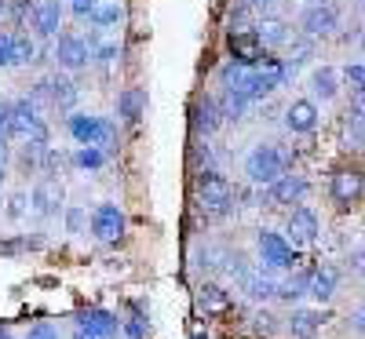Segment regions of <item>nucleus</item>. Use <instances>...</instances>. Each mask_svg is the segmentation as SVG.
I'll return each instance as SVG.
<instances>
[{
  "label": "nucleus",
  "instance_id": "obj_1",
  "mask_svg": "<svg viewBox=\"0 0 365 339\" xmlns=\"http://www.w3.org/2000/svg\"><path fill=\"white\" fill-rule=\"evenodd\" d=\"M289 168V157L278 150V146H270V142H259L249 150V157H245V175L256 182V187H270L274 179H282Z\"/></svg>",
  "mask_w": 365,
  "mask_h": 339
},
{
  "label": "nucleus",
  "instance_id": "obj_2",
  "mask_svg": "<svg viewBox=\"0 0 365 339\" xmlns=\"http://www.w3.org/2000/svg\"><path fill=\"white\" fill-rule=\"evenodd\" d=\"M197 201H201V208L205 212H212V215H227L230 208H234V187L220 175V172H201L197 175Z\"/></svg>",
  "mask_w": 365,
  "mask_h": 339
},
{
  "label": "nucleus",
  "instance_id": "obj_3",
  "mask_svg": "<svg viewBox=\"0 0 365 339\" xmlns=\"http://www.w3.org/2000/svg\"><path fill=\"white\" fill-rule=\"evenodd\" d=\"M11 139H29V142H48V125L41 110L29 103V99H19L11 103Z\"/></svg>",
  "mask_w": 365,
  "mask_h": 339
},
{
  "label": "nucleus",
  "instance_id": "obj_4",
  "mask_svg": "<svg viewBox=\"0 0 365 339\" xmlns=\"http://www.w3.org/2000/svg\"><path fill=\"white\" fill-rule=\"evenodd\" d=\"M66 128L81 146H110L113 135H117L106 117H91V113H70Z\"/></svg>",
  "mask_w": 365,
  "mask_h": 339
},
{
  "label": "nucleus",
  "instance_id": "obj_5",
  "mask_svg": "<svg viewBox=\"0 0 365 339\" xmlns=\"http://www.w3.org/2000/svg\"><path fill=\"white\" fill-rule=\"evenodd\" d=\"M227 48H230V63L234 66H245V70H252V66H263L267 63V48L259 44V37H256V29H230L227 33Z\"/></svg>",
  "mask_w": 365,
  "mask_h": 339
},
{
  "label": "nucleus",
  "instance_id": "obj_6",
  "mask_svg": "<svg viewBox=\"0 0 365 339\" xmlns=\"http://www.w3.org/2000/svg\"><path fill=\"white\" fill-rule=\"evenodd\" d=\"M256 244H259L263 270H289V266H296V249L289 244V237L274 234V230H259Z\"/></svg>",
  "mask_w": 365,
  "mask_h": 339
},
{
  "label": "nucleus",
  "instance_id": "obj_7",
  "mask_svg": "<svg viewBox=\"0 0 365 339\" xmlns=\"http://www.w3.org/2000/svg\"><path fill=\"white\" fill-rule=\"evenodd\" d=\"M77 95H81V91H77V84L70 80V77H44L37 88H34V99H29V103H48V106H55V110H73L77 106Z\"/></svg>",
  "mask_w": 365,
  "mask_h": 339
},
{
  "label": "nucleus",
  "instance_id": "obj_8",
  "mask_svg": "<svg viewBox=\"0 0 365 339\" xmlns=\"http://www.w3.org/2000/svg\"><path fill=\"white\" fill-rule=\"evenodd\" d=\"M55 63L63 66V70H70V73L84 70V66L91 63L88 41L77 37V33H63V37H58V44H55Z\"/></svg>",
  "mask_w": 365,
  "mask_h": 339
},
{
  "label": "nucleus",
  "instance_id": "obj_9",
  "mask_svg": "<svg viewBox=\"0 0 365 339\" xmlns=\"http://www.w3.org/2000/svg\"><path fill=\"white\" fill-rule=\"evenodd\" d=\"M29 29L37 37H58L63 29V0H37L29 11Z\"/></svg>",
  "mask_w": 365,
  "mask_h": 339
},
{
  "label": "nucleus",
  "instance_id": "obj_10",
  "mask_svg": "<svg viewBox=\"0 0 365 339\" xmlns=\"http://www.w3.org/2000/svg\"><path fill=\"white\" fill-rule=\"evenodd\" d=\"M329 194H332V201H336V204L351 208L365 194V175L358 168H340L336 175H332V182H329Z\"/></svg>",
  "mask_w": 365,
  "mask_h": 339
},
{
  "label": "nucleus",
  "instance_id": "obj_11",
  "mask_svg": "<svg viewBox=\"0 0 365 339\" xmlns=\"http://www.w3.org/2000/svg\"><path fill=\"white\" fill-rule=\"evenodd\" d=\"M285 234H289L292 249H296V244H314L318 234H322V223H318V215L311 208H292L289 223H285Z\"/></svg>",
  "mask_w": 365,
  "mask_h": 339
},
{
  "label": "nucleus",
  "instance_id": "obj_12",
  "mask_svg": "<svg viewBox=\"0 0 365 339\" xmlns=\"http://www.w3.org/2000/svg\"><path fill=\"white\" fill-rule=\"evenodd\" d=\"M91 234H96L99 241H117L120 234H125V212H120L117 204H99L96 212H91Z\"/></svg>",
  "mask_w": 365,
  "mask_h": 339
},
{
  "label": "nucleus",
  "instance_id": "obj_13",
  "mask_svg": "<svg viewBox=\"0 0 365 339\" xmlns=\"http://www.w3.org/2000/svg\"><path fill=\"white\" fill-rule=\"evenodd\" d=\"M336 22H340L336 4L322 0V4H314V8L303 11V33H307V37H329L332 29H336Z\"/></svg>",
  "mask_w": 365,
  "mask_h": 339
},
{
  "label": "nucleus",
  "instance_id": "obj_14",
  "mask_svg": "<svg viewBox=\"0 0 365 339\" xmlns=\"http://www.w3.org/2000/svg\"><path fill=\"white\" fill-rule=\"evenodd\" d=\"M303 194H307V179L296 175V172H285L282 179H274L267 187L270 204H296V201H303Z\"/></svg>",
  "mask_w": 365,
  "mask_h": 339
},
{
  "label": "nucleus",
  "instance_id": "obj_15",
  "mask_svg": "<svg viewBox=\"0 0 365 339\" xmlns=\"http://www.w3.org/2000/svg\"><path fill=\"white\" fill-rule=\"evenodd\" d=\"M285 128L292 135H307L318 128V106L311 99H296L289 110H285Z\"/></svg>",
  "mask_w": 365,
  "mask_h": 339
},
{
  "label": "nucleus",
  "instance_id": "obj_16",
  "mask_svg": "<svg viewBox=\"0 0 365 339\" xmlns=\"http://www.w3.org/2000/svg\"><path fill=\"white\" fill-rule=\"evenodd\" d=\"M77 325H81V332H88L91 339H110V335H117V318L110 314V311H103V306H91V311H84L81 318H77Z\"/></svg>",
  "mask_w": 365,
  "mask_h": 339
},
{
  "label": "nucleus",
  "instance_id": "obj_17",
  "mask_svg": "<svg viewBox=\"0 0 365 339\" xmlns=\"http://www.w3.org/2000/svg\"><path fill=\"white\" fill-rule=\"evenodd\" d=\"M29 204H34L37 215H55L63 208V187H58L55 179H41L34 187V194H29Z\"/></svg>",
  "mask_w": 365,
  "mask_h": 339
},
{
  "label": "nucleus",
  "instance_id": "obj_18",
  "mask_svg": "<svg viewBox=\"0 0 365 339\" xmlns=\"http://www.w3.org/2000/svg\"><path fill=\"white\" fill-rule=\"evenodd\" d=\"M190 113H194V132H197V135H212V132H220V125H223V113H220V103L212 99V95L197 99Z\"/></svg>",
  "mask_w": 365,
  "mask_h": 339
},
{
  "label": "nucleus",
  "instance_id": "obj_19",
  "mask_svg": "<svg viewBox=\"0 0 365 339\" xmlns=\"http://www.w3.org/2000/svg\"><path fill=\"white\" fill-rule=\"evenodd\" d=\"M256 37H259L263 48H282V44L292 41V29H289V22H282V19H263V22L256 26Z\"/></svg>",
  "mask_w": 365,
  "mask_h": 339
},
{
  "label": "nucleus",
  "instance_id": "obj_20",
  "mask_svg": "<svg viewBox=\"0 0 365 339\" xmlns=\"http://www.w3.org/2000/svg\"><path fill=\"white\" fill-rule=\"evenodd\" d=\"M336 270L332 266H318L314 273H311V285H307V296H314L318 303H329L332 299V292H336Z\"/></svg>",
  "mask_w": 365,
  "mask_h": 339
},
{
  "label": "nucleus",
  "instance_id": "obj_21",
  "mask_svg": "<svg viewBox=\"0 0 365 339\" xmlns=\"http://www.w3.org/2000/svg\"><path fill=\"white\" fill-rule=\"evenodd\" d=\"M143 106H146L143 88H125L117 95V117H125V120H139L143 117Z\"/></svg>",
  "mask_w": 365,
  "mask_h": 339
},
{
  "label": "nucleus",
  "instance_id": "obj_22",
  "mask_svg": "<svg viewBox=\"0 0 365 339\" xmlns=\"http://www.w3.org/2000/svg\"><path fill=\"white\" fill-rule=\"evenodd\" d=\"M241 288H245L249 299H270V296H278V281L267 273H245L241 277Z\"/></svg>",
  "mask_w": 365,
  "mask_h": 339
},
{
  "label": "nucleus",
  "instance_id": "obj_23",
  "mask_svg": "<svg viewBox=\"0 0 365 339\" xmlns=\"http://www.w3.org/2000/svg\"><path fill=\"white\" fill-rule=\"evenodd\" d=\"M216 103H220L223 120H241V117H245V110L252 106V99H245V95H241V91H234V88H223V95H220Z\"/></svg>",
  "mask_w": 365,
  "mask_h": 339
},
{
  "label": "nucleus",
  "instance_id": "obj_24",
  "mask_svg": "<svg viewBox=\"0 0 365 339\" xmlns=\"http://www.w3.org/2000/svg\"><path fill=\"white\" fill-rule=\"evenodd\" d=\"M318 328H322V314H318V311H296L292 321H289V332H292L296 339H314Z\"/></svg>",
  "mask_w": 365,
  "mask_h": 339
},
{
  "label": "nucleus",
  "instance_id": "obj_25",
  "mask_svg": "<svg viewBox=\"0 0 365 339\" xmlns=\"http://www.w3.org/2000/svg\"><path fill=\"white\" fill-rule=\"evenodd\" d=\"M311 91L322 99V103H329V99H336V70L332 66H322V70H314V77H311Z\"/></svg>",
  "mask_w": 365,
  "mask_h": 339
},
{
  "label": "nucleus",
  "instance_id": "obj_26",
  "mask_svg": "<svg viewBox=\"0 0 365 339\" xmlns=\"http://www.w3.org/2000/svg\"><path fill=\"white\" fill-rule=\"evenodd\" d=\"M34 55H37V44L29 33H11V66H26V63H34Z\"/></svg>",
  "mask_w": 365,
  "mask_h": 339
},
{
  "label": "nucleus",
  "instance_id": "obj_27",
  "mask_svg": "<svg viewBox=\"0 0 365 339\" xmlns=\"http://www.w3.org/2000/svg\"><path fill=\"white\" fill-rule=\"evenodd\" d=\"M73 165L77 168H88V172H99L106 165V153H103V146H77Z\"/></svg>",
  "mask_w": 365,
  "mask_h": 339
},
{
  "label": "nucleus",
  "instance_id": "obj_28",
  "mask_svg": "<svg viewBox=\"0 0 365 339\" xmlns=\"http://www.w3.org/2000/svg\"><path fill=\"white\" fill-rule=\"evenodd\" d=\"M88 19L96 22V26H117L120 22V4H117V0H99Z\"/></svg>",
  "mask_w": 365,
  "mask_h": 339
},
{
  "label": "nucleus",
  "instance_id": "obj_29",
  "mask_svg": "<svg viewBox=\"0 0 365 339\" xmlns=\"http://www.w3.org/2000/svg\"><path fill=\"white\" fill-rule=\"evenodd\" d=\"M307 285H311V273L289 277V281L278 285V296H282V299H299V296H307Z\"/></svg>",
  "mask_w": 365,
  "mask_h": 339
},
{
  "label": "nucleus",
  "instance_id": "obj_30",
  "mask_svg": "<svg viewBox=\"0 0 365 339\" xmlns=\"http://www.w3.org/2000/svg\"><path fill=\"white\" fill-rule=\"evenodd\" d=\"M344 142L347 146H365V117H347L344 120Z\"/></svg>",
  "mask_w": 365,
  "mask_h": 339
},
{
  "label": "nucleus",
  "instance_id": "obj_31",
  "mask_svg": "<svg viewBox=\"0 0 365 339\" xmlns=\"http://www.w3.org/2000/svg\"><path fill=\"white\" fill-rule=\"evenodd\" d=\"M197 299H201L205 311H223V306H227V292H223L220 285H205Z\"/></svg>",
  "mask_w": 365,
  "mask_h": 339
},
{
  "label": "nucleus",
  "instance_id": "obj_32",
  "mask_svg": "<svg viewBox=\"0 0 365 339\" xmlns=\"http://www.w3.org/2000/svg\"><path fill=\"white\" fill-rule=\"evenodd\" d=\"M22 339H58V328L51 321H37V325H29V332Z\"/></svg>",
  "mask_w": 365,
  "mask_h": 339
},
{
  "label": "nucleus",
  "instance_id": "obj_33",
  "mask_svg": "<svg viewBox=\"0 0 365 339\" xmlns=\"http://www.w3.org/2000/svg\"><path fill=\"white\" fill-rule=\"evenodd\" d=\"M344 77H347V84H351L354 91H365V66H361V63H358V66H347Z\"/></svg>",
  "mask_w": 365,
  "mask_h": 339
},
{
  "label": "nucleus",
  "instance_id": "obj_34",
  "mask_svg": "<svg viewBox=\"0 0 365 339\" xmlns=\"http://www.w3.org/2000/svg\"><path fill=\"white\" fill-rule=\"evenodd\" d=\"M26 204H29V197H26V194H15V197L8 201V219H22Z\"/></svg>",
  "mask_w": 365,
  "mask_h": 339
},
{
  "label": "nucleus",
  "instance_id": "obj_35",
  "mask_svg": "<svg viewBox=\"0 0 365 339\" xmlns=\"http://www.w3.org/2000/svg\"><path fill=\"white\" fill-rule=\"evenodd\" d=\"M120 328H125V335H128V339H143V335H146V325H143V318H132V321H125Z\"/></svg>",
  "mask_w": 365,
  "mask_h": 339
},
{
  "label": "nucleus",
  "instance_id": "obj_36",
  "mask_svg": "<svg viewBox=\"0 0 365 339\" xmlns=\"http://www.w3.org/2000/svg\"><path fill=\"white\" fill-rule=\"evenodd\" d=\"M11 66V33H0V70Z\"/></svg>",
  "mask_w": 365,
  "mask_h": 339
},
{
  "label": "nucleus",
  "instance_id": "obj_37",
  "mask_svg": "<svg viewBox=\"0 0 365 339\" xmlns=\"http://www.w3.org/2000/svg\"><path fill=\"white\" fill-rule=\"evenodd\" d=\"M0 135L11 139V103H0Z\"/></svg>",
  "mask_w": 365,
  "mask_h": 339
},
{
  "label": "nucleus",
  "instance_id": "obj_38",
  "mask_svg": "<svg viewBox=\"0 0 365 339\" xmlns=\"http://www.w3.org/2000/svg\"><path fill=\"white\" fill-rule=\"evenodd\" d=\"M99 0H73V15H81V19H88L91 15V8H96Z\"/></svg>",
  "mask_w": 365,
  "mask_h": 339
},
{
  "label": "nucleus",
  "instance_id": "obj_39",
  "mask_svg": "<svg viewBox=\"0 0 365 339\" xmlns=\"http://www.w3.org/2000/svg\"><path fill=\"white\" fill-rule=\"evenodd\" d=\"M351 328H354V332H361V335H365V306H358V311H354V314H351Z\"/></svg>",
  "mask_w": 365,
  "mask_h": 339
},
{
  "label": "nucleus",
  "instance_id": "obj_40",
  "mask_svg": "<svg viewBox=\"0 0 365 339\" xmlns=\"http://www.w3.org/2000/svg\"><path fill=\"white\" fill-rule=\"evenodd\" d=\"M8 161H11V146H8V135H0V165L8 168Z\"/></svg>",
  "mask_w": 365,
  "mask_h": 339
},
{
  "label": "nucleus",
  "instance_id": "obj_41",
  "mask_svg": "<svg viewBox=\"0 0 365 339\" xmlns=\"http://www.w3.org/2000/svg\"><path fill=\"white\" fill-rule=\"evenodd\" d=\"M354 113L365 117V91H358V95H354Z\"/></svg>",
  "mask_w": 365,
  "mask_h": 339
},
{
  "label": "nucleus",
  "instance_id": "obj_42",
  "mask_svg": "<svg viewBox=\"0 0 365 339\" xmlns=\"http://www.w3.org/2000/svg\"><path fill=\"white\" fill-rule=\"evenodd\" d=\"M81 219H84V215L73 208V212H70V230H77V226H81Z\"/></svg>",
  "mask_w": 365,
  "mask_h": 339
},
{
  "label": "nucleus",
  "instance_id": "obj_43",
  "mask_svg": "<svg viewBox=\"0 0 365 339\" xmlns=\"http://www.w3.org/2000/svg\"><path fill=\"white\" fill-rule=\"evenodd\" d=\"M241 8H263V0H241Z\"/></svg>",
  "mask_w": 365,
  "mask_h": 339
},
{
  "label": "nucleus",
  "instance_id": "obj_44",
  "mask_svg": "<svg viewBox=\"0 0 365 339\" xmlns=\"http://www.w3.org/2000/svg\"><path fill=\"white\" fill-rule=\"evenodd\" d=\"M0 339H15V335H11V328H4V325H0Z\"/></svg>",
  "mask_w": 365,
  "mask_h": 339
},
{
  "label": "nucleus",
  "instance_id": "obj_45",
  "mask_svg": "<svg viewBox=\"0 0 365 339\" xmlns=\"http://www.w3.org/2000/svg\"><path fill=\"white\" fill-rule=\"evenodd\" d=\"M4 179H8V172H4V165H0V187H4Z\"/></svg>",
  "mask_w": 365,
  "mask_h": 339
},
{
  "label": "nucleus",
  "instance_id": "obj_46",
  "mask_svg": "<svg viewBox=\"0 0 365 339\" xmlns=\"http://www.w3.org/2000/svg\"><path fill=\"white\" fill-rule=\"evenodd\" d=\"M0 15H8V0H0Z\"/></svg>",
  "mask_w": 365,
  "mask_h": 339
},
{
  "label": "nucleus",
  "instance_id": "obj_47",
  "mask_svg": "<svg viewBox=\"0 0 365 339\" xmlns=\"http://www.w3.org/2000/svg\"><path fill=\"white\" fill-rule=\"evenodd\" d=\"M73 339H91V335H88V332H81V328H77V335H73Z\"/></svg>",
  "mask_w": 365,
  "mask_h": 339
},
{
  "label": "nucleus",
  "instance_id": "obj_48",
  "mask_svg": "<svg viewBox=\"0 0 365 339\" xmlns=\"http://www.w3.org/2000/svg\"><path fill=\"white\" fill-rule=\"evenodd\" d=\"M263 4H278V0H263Z\"/></svg>",
  "mask_w": 365,
  "mask_h": 339
},
{
  "label": "nucleus",
  "instance_id": "obj_49",
  "mask_svg": "<svg viewBox=\"0 0 365 339\" xmlns=\"http://www.w3.org/2000/svg\"><path fill=\"white\" fill-rule=\"evenodd\" d=\"M361 51H365V33H361Z\"/></svg>",
  "mask_w": 365,
  "mask_h": 339
},
{
  "label": "nucleus",
  "instance_id": "obj_50",
  "mask_svg": "<svg viewBox=\"0 0 365 339\" xmlns=\"http://www.w3.org/2000/svg\"><path fill=\"white\" fill-rule=\"evenodd\" d=\"M70 4H73V0H70Z\"/></svg>",
  "mask_w": 365,
  "mask_h": 339
},
{
  "label": "nucleus",
  "instance_id": "obj_51",
  "mask_svg": "<svg viewBox=\"0 0 365 339\" xmlns=\"http://www.w3.org/2000/svg\"><path fill=\"white\" fill-rule=\"evenodd\" d=\"M361 4H365V0H361Z\"/></svg>",
  "mask_w": 365,
  "mask_h": 339
}]
</instances>
